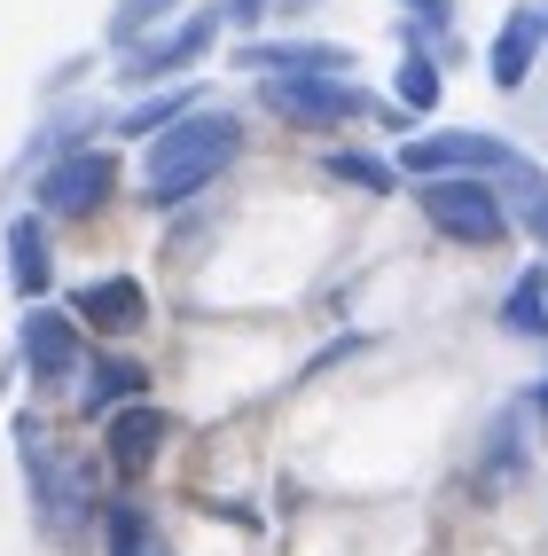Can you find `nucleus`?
Masks as SVG:
<instances>
[{"label":"nucleus","mask_w":548,"mask_h":556,"mask_svg":"<svg viewBox=\"0 0 548 556\" xmlns=\"http://www.w3.org/2000/svg\"><path fill=\"white\" fill-rule=\"evenodd\" d=\"M399 102H408V110H431V102H438V71H431L423 55L399 63Z\"/></svg>","instance_id":"obj_17"},{"label":"nucleus","mask_w":548,"mask_h":556,"mask_svg":"<svg viewBox=\"0 0 548 556\" xmlns=\"http://www.w3.org/2000/svg\"><path fill=\"white\" fill-rule=\"evenodd\" d=\"M408 9H423V16H447V0H408Z\"/></svg>","instance_id":"obj_21"},{"label":"nucleus","mask_w":548,"mask_h":556,"mask_svg":"<svg viewBox=\"0 0 548 556\" xmlns=\"http://www.w3.org/2000/svg\"><path fill=\"white\" fill-rule=\"evenodd\" d=\"M540 290H548V275L533 267V275H525L518 290H509V306H501V321H509V329H540Z\"/></svg>","instance_id":"obj_16"},{"label":"nucleus","mask_w":548,"mask_h":556,"mask_svg":"<svg viewBox=\"0 0 548 556\" xmlns=\"http://www.w3.org/2000/svg\"><path fill=\"white\" fill-rule=\"evenodd\" d=\"M525 150H509V141L494 134H416L408 150H399V165H416L431 180H462V173H509Z\"/></svg>","instance_id":"obj_3"},{"label":"nucleus","mask_w":548,"mask_h":556,"mask_svg":"<svg viewBox=\"0 0 548 556\" xmlns=\"http://www.w3.org/2000/svg\"><path fill=\"white\" fill-rule=\"evenodd\" d=\"M16 345H24V368L40 384H63V377H79V361H87V329H79V314L31 306L24 329H16Z\"/></svg>","instance_id":"obj_4"},{"label":"nucleus","mask_w":548,"mask_h":556,"mask_svg":"<svg viewBox=\"0 0 548 556\" xmlns=\"http://www.w3.org/2000/svg\"><path fill=\"white\" fill-rule=\"evenodd\" d=\"M126 400H141V368L126 353H102L87 392H79V416H110V407H126Z\"/></svg>","instance_id":"obj_13"},{"label":"nucleus","mask_w":548,"mask_h":556,"mask_svg":"<svg viewBox=\"0 0 548 556\" xmlns=\"http://www.w3.org/2000/svg\"><path fill=\"white\" fill-rule=\"evenodd\" d=\"M102 556H173V541L157 533V517H150V509L118 502V509L102 517Z\"/></svg>","instance_id":"obj_12"},{"label":"nucleus","mask_w":548,"mask_h":556,"mask_svg":"<svg viewBox=\"0 0 548 556\" xmlns=\"http://www.w3.org/2000/svg\"><path fill=\"white\" fill-rule=\"evenodd\" d=\"M525 228L548 243V189H540V197H525Z\"/></svg>","instance_id":"obj_20"},{"label":"nucleus","mask_w":548,"mask_h":556,"mask_svg":"<svg viewBox=\"0 0 548 556\" xmlns=\"http://www.w3.org/2000/svg\"><path fill=\"white\" fill-rule=\"evenodd\" d=\"M243 71H290V79H329V71H345L337 48H306V40H290V48H259V40H243L235 55Z\"/></svg>","instance_id":"obj_11"},{"label":"nucleus","mask_w":548,"mask_h":556,"mask_svg":"<svg viewBox=\"0 0 548 556\" xmlns=\"http://www.w3.org/2000/svg\"><path fill=\"white\" fill-rule=\"evenodd\" d=\"M267 102H275V118H290V126H337V118H369V110H377L369 87H345V79H275Z\"/></svg>","instance_id":"obj_6"},{"label":"nucleus","mask_w":548,"mask_h":556,"mask_svg":"<svg viewBox=\"0 0 548 556\" xmlns=\"http://www.w3.org/2000/svg\"><path fill=\"white\" fill-rule=\"evenodd\" d=\"M235 157H243V118L235 110H189L180 126H165L150 141V197L180 204V197H196L204 180H219Z\"/></svg>","instance_id":"obj_1"},{"label":"nucleus","mask_w":548,"mask_h":556,"mask_svg":"<svg viewBox=\"0 0 548 556\" xmlns=\"http://www.w3.org/2000/svg\"><path fill=\"white\" fill-rule=\"evenodd\" d=\"M423 219L455 243H494L509 228V212L494 204L486 180H423Z\"/></svg>","instance_id":"obj_2"},{"label":"nucleus","mask_w":548,"mask_h":556,"mask_svg":"<svg viewBox=\"0 0 548 556\" xmlns=\"http://www.w3.org/2000/svg\"><path fill=\"white\" fill-rule=\"evenodd\" d=\"M157 9H173V0H118V16H110V40H118V48H126V40H133V31H141V24H150V16H157Z\"/></svg>","instance_id":"obj_19"},{"label":"nucleus","mask_w":548,"mask_h":556,"mask_svg":"<svg viewBox=\"0 0 548 556\" xmlns=\"http://www.w3.org/2000/svg\"><path fill=\"white\" fill-rule=\"evenodd\" d=\"M212 31H219V9H196L189 24H173L157 48H118V71H126V79H165V71L196 63L212 48Z\"/></svg>","instance_id":"obj_7"},{"label":"nucleus","mask_w":548,"mask_h":556,"mask_svg":"<svg viewBox=\"0 0 548 556\" xmlns=\"http://www.w3.org/2000/svg\"><path fill=\"white\" fill-rule=\"evenodd\" d=\"M0 243H9V282H16V299H31V306H40L48 290H55L48 228H40V219H9V228H0Z\"/></svg>","instance_id":"obj_9"},{"label":"nucleus","mask_w":548,"mask_h":556,"mask_svg":"<svg viewBox=\"0 0 548 556\" xmlns=\"http://www.w3.org/2000/svg\"><path fill=\"white\" fill-rule=\"evenodd\" d=\"M533 48H540V16H509L494 40V87H518L533 71Z\"/></svg>","instance_id":"obj_14"},{"label":"nucleus","mask_w":548,"mask_h":556,"mask_svg":"<svg viewBox=\"0 0 548 556\" xmlns=\"http://www.w3.org/2000/svg\"><path fill=\"white\" fill-rule=\"evenodd\" d=\"M157 447H165V416L157 407H118V424H110V470L118 478H150V463H157Z\"/></svg>","instance_id":"obj_10"},{"label":"nucleus","mask_w":548,"mask_h":556,"mask_svg":"<svg viewBox=\"0 0 548 556\" xmlns=\"http://www.w3.org/2000/svg\"><path fill=\"white\" fill-rule=\"evenodd\" d=\"M329 173H337V180H353V189H377V197L392 189V173H384L377 157H353V150H345V157H329Z\"/></svg>","instance_id":"obj_18"},{"label":"nucleus","mask_w":548,"mask_h":556,"mask_svg":"<svg viewBox=\"0 0 548 556\" xmlns=\"http://www.w3.org/2000/svg\"><path fill=\"white\" fill-rule=\"evenodd\" d=\"M189 102H204V94H180V87H173V94H157V102L126 110L118 126H126V134H157V126H180V118H189Z\"/></svg>","instance_id":"obj_15"},{"label":"nucleus","mask_w":548,"mask_h":556,"mask_svg":"<svg viewBox=\"0 0 548 556\" xmlns=\"http://www.w3.org/2000/svg\"><path fill=\"white\" fill-rule=\"evenodd\" d=\"M150 321V299H141L133 275H102L79 290V329H102V338H133Z\"/></svg>","instance_id":"obj_8"},{"label":"nucleus","mask_w":548,"mask_h":556,"mask_svg":"<svg viewBox=\"0 0 548 556\" xmlns=\"http://www.w3.org/2000/svg\"><path fill=\"white\" fill-rule=\"evenodd\" d=\"M110 189H118V165H110L102 150H71V157H55V165L40 173V204H48V212H63V219L102 212V204H110Z\"/></svg>","instance_id":"obj_5"}]
</instances>
